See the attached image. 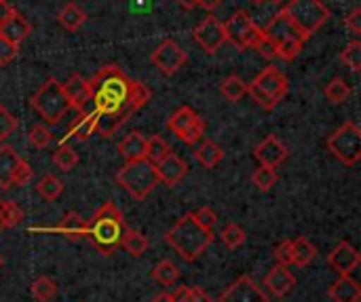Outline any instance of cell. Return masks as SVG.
Masks as SVG:
<instances>
[{
    "label": "cell",
    "mask_w": 361,
    "mask_h": 302,
    "mask_svg": "<svg viewBox=\"0 0 361 302\" xmlns=\"http://www.w3.org/2000/svg\"><path fill=\"white\" fill-rule=\"evenodd\" d=\"M315 256H317V248L309 239L298 237V239L292 241V258H294V265L309 267L315 260Z\"/></svg>",
    "instance_id": "29"
},
{
    "label": "cell",
    "mask_w": 361,
    "mask_h": 302,
    "mask_svg": "<svg viewBox=\"0 0 361 302\" xmlns=\"http://www.w3.org/2000/svg\"><path fill=\"white\" fill-rule=\"evenodd\" d=\"M328 150L345 165H357L361 159V129L357 123L349 121L338 127L326 142Z\"/></svg>",
    "instance_id": "9"
},
{
    "label": "cell",
    "mask_w": 361,
    "mask_h": 302,
    "mask_svg": "<svg viewBox=\"0 0 361 302\" xmlns=\"http://www.w3.org/2000/svg\"><path fill=\"white\" fill-rule=\"evenodd\" d=\"M273 2H281V0H273Z\"/></svg>",
    "instance_id": "58"
},
{
    "label": "cell",
    "mask_w": 361,
    "mask_h": 302,
    "mask_svg": "<svg viewBox=\"0 0 361 302\" xmlns=\"http://www.w3.org/2000/svg\"><path fill=\"white\" fill-rule=\"evenodd\" d=\"M220 302H269V296L252 277L243 275L220 294Z\"/></svg>",
    "instance_id": "14"
},
{
    "label": "cell",
    "mask_w": 361,
    "mask_h": 302,
    "mask_svg": "<svg viewBox=\"0 0 361 302\" xmlns=\"http://www.w3.org/2000/svg\"><path fill=\"white\" fill-rule=\"evenodd\" d=\"M171 301L173 302H190V288L188 286H184V288H180L173 296H171Z\"/></svg>",
    "instance_id": "50"
},
{
    "label": "cell",
    "mask_w": 361,
    "mask_h": 302,
    "mask_svg": "<svg viewBox=\"0 0 361 302\" xmlns=\"http://www.w3.org/2000/svg\"><path fill=\"white\" fill-rule=\"evenodd\" d=\"M345 25L351 30V34L360 36L361 34V8H353L347 17H345Z\"/></svg>",
    "instance_id": "48"
},
{
    "label": "cell",
    "mask_w": 361,
    "mask_h": 302,
    "mask_svg": "<svg viewBox=\"0 0 361 302\" xmlns=\"http://www.w3.org/2000/svg\"><path fill=\"white\" fill-rule=\"evenodd\" d=\"M36 191H38V195H40L42 199H47V201H55V199H57V197H61V193H63V182H61V180H57L55 176H44V178L38 182Z\"/></svg>",
    "instance_id": "37"
},
{
    "label": "cell",
    "mask_w": 361,
    "mask_h": 302,
    "mask_svg": "<svg viewBox=\"0 0 361 302\" xmlns=\"http://www.w3.org/2000/svg\"><path fill=\"white\" fill-rule=\"evenodd\" d=\"M13 8H11V4L6 2V0H0V25H2V21L8 17V13H11Z\"/></svg>",
    "instance_id": "52"
},
{
    "label": "cell",
    "mask_w": 361,
    "mask_h": 302,
    "mask_svg": "<svg viewBox=\"0 0 361 302\" xmlns=\"http://www.w3.org/2000/svg\"><path fill=\"white\" fill-rule=\"evenodd\" d=\"M17 55H19V47L8 42V40H4V38H0V66L11 64Z\"/></svg>",
    "instance_id": "47"
},
{
    "label": "cell",
    "mask_w": 361,
    "mask_h": 302,
    "mask_svg": "<svg viewBox=\"0 0 361 302\" xmlns=\"http://www.w3.org/2000/svg\"><path fill=\"white\" fill-rule=\"evenodd\" d=\"M169 152H171V148H169L167 140H163L161 135L146 138V155H144V159H148L150 163L157 165V163L163 161Z\"/></svg>",
    "instance_id": "32"
},
{
    "label": "cell",
    "mask_w": 361,
    "mask_h": 302,
    "mask_svg": "<svg viewBox=\"0 0 361 302\" xmlns=\"http://www.w3.org/2000/svg\"><path fill=\"white\" fill-rule=\"evenodd\" d=\"M4 201H6V199H2V197H0V233H2V231H6V220H4Z\"/></svg>",
    "instance_id": "53"
},
{
    "label": "cell",
    "mask_w": 361,
    "mask_h": 302,
    "mask_svg": "<svg viewBox=\"0 0 361 302\" xmlns=\"http://www.w3.org/2000/svg\"><path fill=\"white\" fill-rule=\"evenodd\" d=\"M192 216H195V220H197L201 226H205V229H214L216 222H218V214H216L214 210H209V207H201V210H197Z\"/></svg>",
    "instance_id": "46"
},
{
    "label": "cell",
    "mask_w": 361,
    "mask_h": 302,
    "mask_svg": "<svg viewBox=\"0 0 361 302\" xmlns=\"http://www.w3.org/2000/svg\"><path fill=\"white\" fill-rule=\"evenodd\" d=\"M252 2H256V4H262V2H269V0H252Z\"/></svg>",
    "instance_id": "56"
},
{
    "label": "cell",
    "mask_w": 361,
    "mask_h": 302,
    "mask_svg": "<svg viewBox=\"0 0 361 302\" xmlns=\"http://www.w3.org/2000/svg\"><path fill=\"white\" fill-rule=\"evenodd\" d=\"M78 112H80L78 121L70 127V131H68V135L61 140V144H63V142H68L70 138H74L76 142H87V140L95 133V125H97V110H95L91 104H87V106H85V108H80Z\"/></svg>",
    "instance_id": "19"
},
{
    "label": "cell",
    "mask_w": 361,
    "mask_h": 302,
    "mask_svg": "<svg viewBox=\"0 0 361 302\" xmlns=\"http://www.w3.org/2000/svg\"><path fill=\"white\" fill-rule=\"evenodd\" d=\"M247 93L254 97V102L260 108L273 110L288 93V78L279 68L269 66L254 78L252 85H247Z\"/></svg>",
    "instance_id": "7"
},
{
    "label": "cell",
    "mask_w": 361,
    "mask_h": 302,
    "mask_svg": "<svg viewBox=\"0 0 361 302\" xmlns=\"http://www.w3.org/2000/svg\"><path fill=\"white\" fill-rule=\"evenodd\" d=\"M188 174V165L184 163L182 157L169 152L163 161L157 163V176H159V182L167 184V186H176L180 184Z\"/></svg>",
    "instance_id": "17"
},
{
    "label": "cell",
    "mask_w": 361,
    "mask_h": 302,
    "mask_svg": "<svg viewBox=\"0 0 361 302\" xmlns=\"http://www.w3.org/2000/svg\"><path fill=\"white\" fill-rule=\"evenodd\" d=\"M288 146L277 138V135H269L264 142H260L254 150V157L260 161V165L267 167H277L288 159Z\"/></svg>",
    "instance_id": "16"
},
{
    "label": "cell",
    "mask_w": 361,
    "mask_h": 302,
    "mask_svg": "<svg viewBox=\"0 0 361 302\" xmlns=\"http://www.w3.org/2000/svg\"><path fill=\"white\" fill-rule=\"evenodd\" d=\"M63 85V91H66V97H68V102H70V106L72 108H76V110H80V108H85L87 104H89V80H85L80 74H72L66 83H61Z\"/></svg>",
    "instance_id": "21"
},
{
    "label": "cell",
    "mask_w": 361,
    "mask_h": 302,
    "mask_svg": "<svg viewBox=\"0 0 361 302\" xmlns=\"http://www.w3.org/2000/svg\"><path fill=\"white\" fill-rule=\"evenodd\" d=\"M197 159H199V163L205 167V169H214L222 159H224V152H222V148L218 146V144H214V142H209V140H201L199 144H197Z\"/></svg>",
    "instance_id": "27"
},
{
    "label": "cell",
    "mask_w": 361,
    "mask_h": 302,
    "mask_svg": "<svg viewBox=\"0 0 361 302\" xmlns=\"http://www.w3.org/2000/svg\"><path fill=\"white\" fill-rule=\"evenodd\" d=\"M55 231L66 235L68 239H85L89 235V222L82 220L78 214H68Z\"/></svg>",
    "instance_id": "26"
},
{
    "label": "cell",
    "mask_w": 361,
    "mask_h": 302,
    "mask_svg": "<svg viewBox=\"0 0 361 302\" xmlns=\"http://www.w3.org/2000/svg\"><path fill=\"white\" fill-rule=\"evenodd\" d=\"M186 11H195L197 6H199V0H178Z\"/></svg>",
    "instance_id": "54"
},
{
    "label": "cell",
    "mask_w": 361,
    "mask_h": 302,
    "mask_svg": "<svg viewBox=\"0 0 361 302\" xmlns=\"http://www.w3.org/2000/svg\"><path fill=\"white\" fill-rule=\"evenodd\" d=\"M328 296L334 302H360L361 288L353 277L341 275V277L328 288Z\"/></svg>",
    "instance_id": "22"
},
{
    "label": "cell",
    "mask_w": 361,
    "mask_h": 302,
    "mask_svg": "<svg viewBox=\"0 0 361 302\" xmlns=\"http://www.w3.org/2000/svg\"><path fill=\"white\" fill-rule=\"evenodd\" d=\"M57 21L63 30L68 32H76L82 28V23L87 21V13L76 4V2H68L59 13H57Z\"/></svg>",
    "instance_id": "25"
},
{
    "label": "cell",
    "mask_w": 361,
    "mask_h": 302,
    "mask_svg": "<svg viewBox=\"0 0 361 302\" xmlns=\"http://www.w3.org/2000/svg\"><path fill=\"white\" fill-rule=\"evenodd\" d=\"M222 4V0H199V6H203L207 13H212V11H216L218 6Z\"/></svg>",
    "instance_id": "51"
},
{
    "label": "cell",
    "mask_w": 361,
    "mask_h": 302,
    "mask_svg": "<svg viewBox=\"0 0 361 302\" xmlns=\"http://www.w3.org/2000/svg\"><path fill=\"white\" fill-rule=\"evenodd\" d=\"M19 155L11 146H0V188H13V176L19 163Z\"/></svg>",
    "instance_id": "24"
},
{
    "label": "cell",
    "mask_w": 361,
    "mask_h": 302,
    "mask_svg": "<svg viewBox=\"0 0 361 302\" xmlns=\"http://www.w3.org/2000/svg\"><path fill=\"white\" fill-rule=\"evenodd\" d=\"M125 224H123V214L114 203H102L97 212L93 214L89 222V235L91 239L104 254H112L116 246H121Z\"/></svg>",
    "instance_id": "3"
},
{
    "label": "cell",
    "mask_w": 361,
    "mask_h": 302,
    "mask_svg": "<svg viewBox=\"0 0 361 302\" xmlns=\"http://www.w3.org/2000/svg\"><path fill=\"white\" fill-rule=\"evenodd\" d=\"M351 95H353V89H351V85H349L345 78H332V80L328 83V87H326V97H328V102H332V104H336V106L345 104Z\"/></svg>",
    "instance_id": "30"
},
{
    "label": "cell",
    "mask_w": 361,
    "mask_h": 302,
    "mask_svg": "<svg viewBox=\"0 0 361 302\" xmlns=\"http://www.w3.org/2000/svg\"><path fill=\"white\" fill-rule=\"evenodd\" d=\"M15 129H17V119L4 106H0V142H4L8 135H13Z\"/></svg>",
    "instance_id": "42"
},
{
    "label": "cell",
    "mask_w": 361,
    "mask_h": 302,
    "mask_svg": "<svg viewBox=\"0 0 361 302\" xmlns=\"http://www.w3.org/2000/svg\"><path fill=\"white\" fill-rule=\"evenodd\" d=\"M4 220H6V229H13L23 220V212L15 201H4Z\"/></svg>",
    "instance_id": "44"
},
{
    "label": "cell",
    "mask_w": 361,
    "mask_h": 302,
    "mask_svg": "<svg viewBox=\"0 0 361 302\" xmlns=\"http://www.w3.org/2000/svg\"><path fill=\"white\" fill-rule=\"evenodd\" d=\"M220 91H222V95H224L228 102L237 104L239 99H243V97L247 95V83H243V78H239L237 74H233V76H228V78L222 83Z\"/></svg>",
    "instance_id": "31"
},
{
    "label": "cell",
    "mask_w": 361,
    "mask_h": 302,
    "mask_svg": "<svg viewBox=\"0 0 361 302\" xmlns=\"http://www.w3.org/2000/svg\"><path fill=\"white\" fill-rule=\"evenodd\" d=\"M220 239H222V243L226 246V248H231V250H237L239 246H243L245 243V231L239 226V224H226V226H222V231H220Z\"/></svg>",
    "instance_id": "38"
},
{
    "label": "cell",
    "mask_w": 361,
    "mask_h": 302,
    "mask_svg": "<svg viewBox=\"0 0 361 302\" xmlns=\"http://www.w3.org/2000/svg\"><path fill=\"white\" fill-rule=\"evenodd\" d=\"M165 239L176 250V254H180L186 262H192L212 246L214 231L201 226L192 214H186L169 229Z\"/></svg>",
    "instance_id": "2"
},
{
    "label": "cell",
    "mask_w": 361,
    "mask_h": 302,
    "mask_svg": "<svg viewBox=\"0 0 361 302\" xmlns=\"http://www.w3.org/2000/svg\"><path fill=\"white\" fill-rule=\"evenodd\" d=\"M224 25V36L231 44L237 49H250L256 36L260 34V28L252 21V17L245 11H237L228 17Z\"/></svg>",
    "instance_id": "11"
},
{
    "label": "cell",
    "mask_w": 361,
    "mask_h": 302,
    "mask_svg": "<svg viewBox=\"0 0 361 302\" xmlns=\"http://www.w3.org/2000/svg\"><path fill=\"white\" fill-rule=\"evenodd\" d=\"M277 180H279V176H277L275 167H267V165H260V167L254 171V176H252L254 186H256L258 191H262V193H269V191L277 184Z\"/></svg>",
    "instance_id": "34"
},
{
    "label": "cell",
    "mask_w": 361,
    "mask_h": 302,
    "mask_svg": "<svg viewBox=\"0 0 361 302\" xmlns=\"http://www.w3.org/2000/svg\"><path fill=\"white\" fill-rule=\"evenodd\" d=\"M178 277H180V269H178V265H173L171 260L159 262V265L154 267V271H152V279L159 282V284H163V286L176 284Z\"/></svg>",
    "instance_id": "35"
},
{
    "label": "cell",
    "mask_w": 361,
    "mask_h": 302,
    "mask_svg": "<svg viewBox=\"0 0 361 302\" xmlns=\"http://www.w3.org/2000/svg\"><path fill=\"white\" fill-rule=\"evenodd\" d=\"M271 42L275 44L277 49V57H283L286 61H292L296 59L300 53H302V47H305V38L300 36V32L292 25V21L286 17L283 11H279L271 21L269 25L262 30Z\"/></svg>",
    "instance_id": "8"
},
{
    "label": "cell",
    "mask_w": 361,
    "mask_h": 302,
    "mask_svg": "<svg viewBox=\"0 0 361 302\" xmlns=\"http://www.w3.org/2000/svg\"><path fill=\"white\" fill-rule=\"evenodd\" d=\"M116 182H118V186L125 188L133 199L142 201V199H146V197L159 186L157 165L150 163L148 159L127 161V163L118 169Z\"/></svg>",
    "instance_id": "4"
},
{
    "label": "cell",
    "mask_w": 361,
    "mask_h": 302,
    "mask_svg": "<svg viewBox=\"0 0 361 302\" xmlns=\"http://www.w3.org/2000/svg\"><path fill=\"white\" fill-rule=\"evenodd\" d=\"M30 32H32V23L19 11H15V8L8 13V17L0 25V38L17 44V47L30 36Z\"/></svg>",
    "instance_id": "18"
},
{
    "label": "cell",
    "mask_w": 361,
    "mask_h": 302,
    "mask_svg": "<svg viewBox=\"0 0 361 302\" xmlns=\"http://www.w3.org/2000/svg\"><path fill=\"white\" fill-rule=\"evenodd\" d=\"M167 129L171 133H176L184 144L188 146H197L203 140L205 133V123L203 119L188 106H182L180 110H176L169 119H167Z\"/></svg>",
    "instance_id": "10"
},
{
    "label": "cell",
    "mask_w": 361,
    "mask_h": 302,
    "mask_svg": "<svg viewBox=\"0 0 361 302\" xmlns=\"http://www.w3.org/2000/svg\"><path fill=\"white\" fill-rule=\"evenodd\" d=\"M186 51L176 42V40H165V42H161L154 51H152V55H150V61L163 72V74H167V76H171V74H176L184 64H186Z\"/></svg>",
    "instance_id": "12"
},
{
    "label": "cell",
    "mask_w": 361,
    "mask_h": 302,
    "mask_svg": "<svg viewBox=\"0 0 361 302\" xmlns=\"http://www.w3.org/2000/svg\"><path fill=\"white\" fill-rule=\"evenodd\" d=\"M281 11L305 40H309L317 30H322L324 23L330 19V8L322 0H290L288 6Z\"/></svg>",
    "instance_id": "5"
},
{
    "label": "cell",
    "mask_w": 361,
    "mask_h": 302,
    "mask_svg": "<svg viewBox=\"0 0 361 302\" xmlns=\"http://www.w3.org/2000/svg\"><path fill=\"white\" fill-rule=\"evenodd\" d=\"M264 286H267L277 298H283V296H288V294L296 288V277L288 271V267L277 265V267H273V269L267 273Z\"/></svg>",
    "instance_id": "20"
},
{
    "label": "cell",
    "mask_w": 361,
    "mask_h": 302,
    "mask_svg": "<svg viewBox=\"0 0 361 302\" xmlns=\"http://www.w3.org/2000/svg\"><path fill=\"white\" fill-rule=\"evenodd\" d=\"M51 140H53V135H51V131H49V127L47 125H34L32 129H30V142L36 146V148H47L49 144H51Z\"/></svg>",
    "instance_id": "41"
},
{
    "label": "cell",
    "mask_w": 361,
    "mask_h": 302,
    "mask_svg": "<svg viewBox=\"0 0 361 302\" xmlns=\"http://www.w3.org/2000/svg\"><path fill=\"white\" fill-rule=\"evenodd\" d=\"M0 267H2V258H0Z\"/></svg>",
    "instance_id": "57"
},
{
    "label": "cell",
    "mask_w": 361,
    "mask_h": 302,
    "mask_svg": "<svg viewBox=\"0 0 361 302\" xmlns=\"http://www.w3.org/2000/svg\"><path fill=\"white\" fill-rule=\"evenodd\" d=\"M89 104L97 110L95 133L110 138L123 123L144 108L152 93L142 80H131L116 64L104 66L89 80Z\"/></svg>",
    "instance_id": "1"
},
{
    "label": "cell",
    "mask_w": 361,
    "mask_h": 302,
    "mask_svg": "<svg viewBox=\"0 0 361 302\" xmlns=\"http://www.w3.org/2000/svg\"><path fill=\"white\" fill-rule=\"evenodd\" d=\"M32 178H34V171H32L30 163L23 161V159H19L17 169H15V176H13V186H27L32 182Z\"/></svg>",
    "instance_id": "43"
},
{
    "label": "cell",
    "mask_w": 361,
    "mask_h": 302,
    "mask_svg": "<svg viewBox=\"0 0 361 302\" xmlns=\"http://www.w3.org/2000/svg\"><path fill=\"white\" fill-rule=\"evenodd\" d=\"M53 163L57 165V169L70 171V169H74V167L78 165V155H76V150H74L68 142H63V144L53 152Z\"/></svg>",
    "instance_id": "33"
},
{
    "label": "cell",
    "mask_w": 361,
    "mask_h": 302,
    "mask_svg": "<svg viewBox=\"0 0 361 302\" xmlns=\"http://www.w3.org/2000/svg\"><path fill=\"white\" fill-rule=\"evenodd\" d=\"M30 102L32 108L38 112V116L49 125H57L63 119V114L72 108L66 97L63 85L57 78L44 80V85H40V89L32 95Z\"/></svg>",
    "instance_id": "6"
},
{
    "label": "cell",
    "mask_w": 361,
    "mask_h": 302,
    "mask_svg": "<svg viewBox=\"0 0 361 302\" xmlns=\"http://www.w3.org/2000/svg\"><path fill=\"white\" fill-rule=\"evenodd\" d=\"M121 246L127 250V254H131L133 258H140L142 254H146L150 241L142 233H137L133 229H125L123 231V237H121Z\"/></svg>",
    "instance_id": "28"
},
{
    "label": "cell",
    "mask_w": 361,
    "mask_h": 302,
    "mask_svg": "<svg viewBox=\"0 0 361 302\" xmlns=\"http://www.w3.org/2000/svg\"><path fill=\"white\" fill-rule=\"evenodd\" d=\"M152 302H173L171 301V294H167V292H161V294H157Z\"/></svg>",
    "instance_id": "55"
},
{
    "label": "cell",
    "mask_w": 361,
    "mask_h": 302,
    "mask_svg": "<svg viewBox=\"0 0 361 302\" xmlns=\"http://www.w3.org/2000/svg\"><path fill=\"white\" fill-rule=\"evenodd\" d=\"M190 302H212L209 294L203 288H190Z\"/></svg>",
    "instance_id": "49"
},
{
    "label": "cell",
    "mask_w": 361,
    "mask_h": 302,
    "mask_svg": "<svg viewBox=\"0 0 361 302\" xmlns=\"http://www.w3.org/2000/svg\"><path fill=\"white\" fill-rule=\"evenodd\" d=\"M275 260H277V265H283V267H290V265H294V258H292V239H288V241H281L277 248H275Z\"/></svg>",
    "instance_id": "45"
},
{
    "label": "cell",
    "mask_w": 361,
    "mask_h": 302,
    "mask_svg": "<svg viewBox=\"0 0 361 302\" xmlns=\"http://www.w3.org/2000/svg\"><path fill=\"white\" fill-rule=\"evenodd\" d=\"M250 49H254V51H258L262 57H267V59H275L277 57V49H275V44L271 42V38L260 30V34L256 36V40L252 42V47Z\"/></svg>",
    "instance_id": "40"
},
{
    "label": "cell",
    "mask_w": 361,
    "mask_h": 302,
    "mask_svg": "<svg viewBox=\"0 0 361 302\" xmlns=\"http://www.w3.org/2000/svg\"><path fill=\"white\" fill-rule=\"evenodd\" d=\"M341 59H343V64H345V66H349L353 72H360L361 70V42L360 40H353V42H349V44L343 49V53H341Z\"/></svg>",
    "instance_id": "39"
},
{
    "label": "cell",
    "mask_w": 361,
    "mask_h": 302,
    "mask_svg": "<svg viewBox=\"0 0 361 302\" xmlns=\"http://www.w3.org/2000/svg\"><path fill=\"white\" fill-rule=\"evenodd\" d=\"M57 294V284L51 277H38L32 284V296L38 302H49Z\"/></svg>",
    "instance_id": "36"
},
{
    "label": "cell",
    "mask_w": 361,
    "mask_h": 302,
    "mask_svg": "<svg viewBox=\"0 0 361 302\" xmlns=\"http://www.w3.org/2000/svg\"><path fill=\"white\" fill-rule=\"evenodd\" d=\"M360 252L349 241H341L328 256V265L338 275H351L360 267Z\"/></svg>",
    "instance_id": "15"
},
{
    "label": "cell",
    "mask_w": 361,
    "mask_h": 302,
    "mask_svg": "<svg viewBox=\"0 0 361 302\" xmlns=\"http://www.w3.org/2000/svg\"><path fill=\"white\" fill-rule=\"evenodd\" d=\"M195 40L205 49V53L214 55L224 42H226V36H224V25L218 17L214 15H207L203 17V21L195 28L192 32Z\"/></svg>",
    "instance_id": "13"
},
{
    "label": "cell",
    "mask_w": 361,
    "mask_h": 302,
    "mask_svg": "<svg viewBox=\"0 0 361 302\" xmlns=\"http://www.w3.org/2000/svg\"><path fill=\"white\" fill-rule=\"evenodd\" d=\"M118 152H121L123 159H127V161L144 159V155H146V135H142L140 131L127 133V135L118 142Z\"/></svg>",
    "instance_id": "23"
}]
</instances>
